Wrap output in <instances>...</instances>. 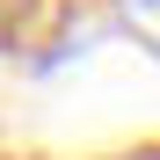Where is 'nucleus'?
Listing matches in <instances>:
<instances>
[]
</instances>
